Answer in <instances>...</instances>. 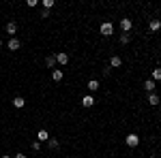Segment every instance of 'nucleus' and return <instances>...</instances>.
Here are the masks:
<instances>
[{
    "label": "nucleus",
    "mask_w": 161,
    "mask_h": 158,
    "mask_svg": "<svg viewBox=\"0 0 161 158\" xmlns=\"http://www.w3.org/2000/svg\"><path fill=\"white\" fill-rule=\"evenodd\" d=\"M99 30H101V34H103V37H112V32H114V26H112L110 22H103Z\"/></svg>",
    "instance_id": "1"
},
{
    "label": "nucleus",
    "mask_w": 161,
    "mask_h": 158,
    "mask_svg": "<svg viewBox=\"0 0 161 158\" xmlns=\"http://www.w3.org/2000/svg\"><path fill=\"white\" fill-rule=\"evenodd\" d=\"M125 141H127V145H129V148H138V143H140V137H138L135 132H131V135H127V139H125Z\"/></svg>",
    "instance_id": "2"
},
{
    "label": "nucleus",
    "mask_w": 161,
    "mask_h": 158,
    "mask_svg": "<svg viewBox=\"0 0 161 158\" xmlns=\"http://www.w3.org/2000/svg\"><path fill=\"white\" fill-rule=\"evenodd\" d=\"M131 26H133V22H131L129 17H125V19H121V28L125 30V32H129V30H131Z\"/></svg>",
    "instance_id": "3"
},
{
    "label": "nucleus",
    "mask_w": 161,
    "mask_h": 158,
    "mask_svg": "<svg viewBox=\"0 0 161 158\" xmlns=\"http://www.w3.org/2000/svg\"><path fill=\"white\" fill-rule=\"evenodd\" d=\"M24 105H26V101H24L22 96H15V98H13V107H15V109H22Z\"/></svg>",
    "instance_id": "4"
},
{
    "label": "nucleus",
    "mask_w": 161,
    "mask_h": 158,
    "mask_svg": "<svg viewBox=\"0 0 161 158\" xmlns=\"http://www.w3.org/2000/svg\"><path fill=\"white\" fill-rule=\"evenodd\" d=\"M19 45H22V43H19V41L15 39V37H13V39L9 41V49H11V51H17V49H19Z\"/></svg>",
    "instance_id": "5"
},
{
    "label": "nucleus",
    "mask_w": 161,
    "mask_h": 158,
    "mask_svg": "<svg viewBox=\"0 0 161 158\" xmlns=\"http://www.w3.org/2000/svg\"><path fill=\"white\" fill-rule=\"evenodd\" d=\"M148 28H150L153 32H159V30H161V22H159V19H153V22L148 24Z\"/></svg>",
    "instance_id": "6"
},
{
    "label": "nucleus",
    "mask_w": 161,
    "mask_h": 158,
    "mask_svg": "<svg viewBox=\"0 0 161 158\" xmlns=\"http://www.w3.org/2000/svg\"><path fill=\"white\" fill-rule=\"evenodd\" d=\"M47 139H49V135H47V130H43V128H41L39 132H37V141H47Z\"/></svg>",
    "instance_id": "7"
},
{
    "label": "nucleus",
    "mask_w": 161,
    "mask_h": 158,
    "mask_svg": "<svg viewBox=\"0 0 161 158\" xmlns=\"http://www.w3.org/2000/svg\"><path fill=\"white\" fill-rule=\"evenodd\" d=\"M82 105H84V107H92V105H95V98L88 94V96H84V98H82Z\"/></svg>",
    "instance_id": "8"
},
{
    "label": "nucleus",
    "mask_w": 161,
    "mask_h": 158,
    "mask_svg": "<svg viewBox=\"0 0 161 158\" xmlns=\"http://www.w3.org/2000/svg\"><path fill=\"white\" fill-rule=\"evenodd\" d=\"M121 64H122L121 56H114V58H112V60H110V66H112V69H118V66H121Z\"/></svg>",
    "instance_id": "9"
},
{
    "label": "nucleus",
    "mask_w": 161,
    "mask_h": 158,
    "mask_svg": "<svg viewBox=\"0 0 161 158\" xmlns=\"http://www.w3.org/2000/svg\"><path fill=\"white\" fill-rule=\"evenodd\" d=\"M6 32H9V34H15V32H17V24H15V22H9V24H6Z\"/></svg>",
    "instance_id": "10"
},
{
    "label": "nucleus",
    "mask_w": 161,
    "mask_h": 158,
    "mask_svg": "<svg viewBox=\"0 0 161 158\" xmlns=\"http://www.w3.org/2000/svg\"><path fill=\"white\" fill-rule=\"evenodd\" d=\"M56 62H58V64H67V62H69V56H67V53H58V56H56Z\"/></svg>",
    "instance_id": "11"
},
{
    "label": "nucleus",
    "mask_w": 161,
    "mask_h": 158,
    "mask_svg": "<svg viewBox=\"0 0 161 158\" xmlns=\"http://www.w3.org/2000/svg\"><path fill=\"white\" fill-rule=\"evenodd\" d=\"M88 90H90V92H97V90H99V81H97V79H90V81H88Z\"/></svg>",
    "instance_id": "12"
},
{
    "label": "nucleus",
    "mask_w": 161,
    "mask_h": 158,
    "mask_svg": "<svg viewBox=\"0 0 161 158\" xmlns=\"http://www.w3.org/2000/svg\"><path fill=\"white\" fill-rule=\"evenodd\" d=\"M144 90L153 94V90H155V81H153V79H148V81H144Z\"/></svg>",
    "instance_id": "13"
},
{
    "label": "nucleus",
    "mask_w": 161,
    "mask_h": 158,
    "mask_svg": "<svg viewBox=\"0 0 161 158\" xmlns=\"http://www.w3.org/2000/svg\"><path fill=\"white\" fill-rule=\"evenodd\" d=\"M52 79H54V81H60V79H62V71L54 69V71H52Z\"/></svg>",
    "instance_id": "14"
},
{
    "label": "nucleus",
    "mask_w": 161,
    "mask_h": 158,
    "mask_svg": "<svg viewBox=\"0 0 161 158\" xmlns=\"http://www.w3.org/2000/svg\"><path fill=\"white\" fill-rule=\"evenodd\" d=\"M45 64H47L49 69H54V64H56V56H47V58H45Z\"/></svg>",
    "instance_id": "15"
},
{
    "label": "nucleus",
    "mask_w": 161,
    "mask_h": 158,
    "mask_svg": "<svg viewBox=\"0 0 161 158\" xmlns=\"http://www.w3.org/2000/svg\"><path fill=\"white\" fill-rule=\"evenodd\" d=\"M148 103H150V105H159V96H157L155 92H153V94H148Z\"/></svg>",
    "instance_id": "16"
},
{
    "label": "nucleus",
    "mask_w": 161,
    "mask_h": 158,
    "mask_svg": "<svg viewBox=\"0 0 161 158\" xmlns=\"http://www.w3.org/2000/svg\"><path fill=\"white\" fill-rule=\"evenodd\" d=\"M47 145H49V150H58V139H47Z\"/></svg>",
    "instance_id": "17"
},
{
    "label": "nucleus",
    "mask_w": 161,
    "mask_h": 158,
    "mask_svg": "<svg viewBox=\"0 0 161 158\" xmlns=\"http://www.w3.org/2000/svg\"><path fill=\"white\" fill-rule=\"evenodd\" d=\"M153 81H161V69H153Z\"/></svg>",
    "instance_id": "18"
},
{
    "label": "nucleus",
    "mask_w": 161,
    "mask_h": 158,
    "mask_svg": "<svg viewBox=\"0 0 161 158\" xmlns=\"http://www.w3.org/2000/svg\"><path fill=\"white\" fill-rule=\"evenodd\" d=\"M43 6H45V11H49L54 6V0H43Z\"/></svg>",
    "instance_id": "19"
},
{
    "label": "nucleus",
    "mask_w": 161,
    "mask_h": 158,
    "mask_svg": "<svg viewBox=\"0 0 161 158\" xmlns=\"http://www.w3.org/2000/svg\"><path fill=\"white\" fill-rule=\"evenodd\" d=\"M32 150H35V152H39V150H41V143H39V141H32Z\"/></svg>",
    "instance_id": "20"
},
{
    "label": "nucleus",
    "mask_w": 161,
    "mask_h": 158,
    "mask_svg": "<svg viewBox=\"0 0 161 158\" xmlns=\"http://www.w3.org/2000/svg\"><path fill=\"white\" fill-rule=\"evenodd\" d=\"M121 43H129V34H121Z\"/></svg>",
    "instance_id": "21"
},
{
    "label": "nucleus",
    "mask_w": 161,
    "mask_h": 158,
    "mask_svg": "<svg viewBox=\"0 0 161 158\" xmlns=\"http://www.w3.org/2000/svg\"><path fill=\"white\" fill-rule=\"evenodd\" d=\"M15 158H26V154H17V156H15Z\"/></svg>",
    "instance_id": "22"
},
{
    "label": "nucleus",
    "mask_w": 161,
    "mask_h": 158,
    "mask_svg": "<svg viewBox=\"0 0 161 158\" xmlns=\"http://www.w3.org/2000/svg\"><path fill=\"white\" fill-rule=\"evenodd\" d=\"M0 158H11V156H9V154H4V156H0Z\"/></svg>",
    "instance_id": "23"
},
{
    "label": "nucleus",
    "mask_w": 161,
    "mask_h": 158,
    "mask_svg": "<svg viewBox=\"0 0 161 158\" xmlns=\"http://www.w3.org/2000/svg\"><path fill=\"white\" fill-rule=\"evenodd\" d=\"M0 47H2V41H0Z\"/></svg>",
    "instance_id": "24"
},
{
    "label": "nucleus",
    "mask_w": 161,
    "mask_h": 158,
    "mask_svg": "<svg viewBox=\"0 0 161 158\" xmlns=\"http://www.w3.org/2000/svg\"><path fill=\"white\" fill-rule=\"evenodd\" d=\"M150 158H157V156H150Z\"/></svg>",
    "instance_id": "25"
}]
</instances>
